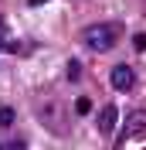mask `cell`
Here are the masks:
<instances>
[{"instance_id": "cell-9", "label": "cell", "mask_w": 146, "mask_h": 150, "mask_svg": "<svg viewBox=\"0 0 146 150\" xmlns=\"http://www.w3.org/2000/svg\"><path fill=\"white\" fill-rule=\"evenodd\" d=\"M133 45H136L139 51H143V48H146V34H136V38H133Z\"/></svg>"}, {"instance_id": "cell-5", "label": "cell", "mask_w": 146, "mask_h": 150, "mask_svg": "<svg viewBox=\"0 0 146 150\" xmlns=\"http://www.w3.org/2000/svg\"><path fill=\"white\" fill-rule=\"evenodd\" d=\"M0 150H27V140L24 137H10V140L0 143Z\"/></svg>"}, {"instance_id": "cell-4", "label": "cell", "mask_w": 146, "mask_h": 150, "mask_svg": "<svg viewBox=\"0 0 146 150\" xmlns=\"http://www.w3.org/2000/svg\"><path fill=\"white\" fill-rule=\"evenodd\" d=\"M116 120H119V109L112 103H105V109L99 112V133H112L116 130Z\"/></svg>"}, {"instance_id": "cell-3", "label": "cell", "mask_w": 146, "mask_h": 150, "mask_svg": "<svg viewBox=\"0 0 146 150\" xmlns=\"http://www.w3.org/2000/svg\"><path fill=\"white\" fill-rule=\"evenodd\" d=\"M126 137H133V140H143V137H146V109L129 112V120H126Z\"/></svg>"}, {"instance_id": "cell-1", "label": "cell", "mask_w": 146, "mask_h": 150, "mask_svg": "<svg viewBox=\"0 0 146 150\" xmlns=\"http://www.w3.org/2000/svg\"><path fill=\"white\" fill-rule=\"evenodd\" d=\"M119 38H122V24H116V21L88 24V28L82 31V41L92 48V51H109V48H116Z\"/></svg>"}, {"instance_id": "cell-2", "label": "cell", "mask_w": 146, "mask_h": 150, "mask_svg": "<svg viewBox=\"0 0 146 150\" xmlns=\"http://www.w3.org/2000/svg\"><path fill=\"white\" fill-rule=\"evenodd\" d=\"M109 82H112L116 92H129V89L136 85V72H133V65H116L112 75H109Z\"/></svg>"}, {"instance_id": "cell-10", "label": "cell", "mask_w": 146, "mask_h": 150, "mask_svg": "<svg viewBox=\"0 0 146 150\" xmlns=\"http://www.w3.org/2000/svg\"><path fill=\"white\" fill-rule=\"evenodd\" d=\"M27 4H31V7H41V4H48V0H27Z\"/></svg>"}, {"instance_id": "cell-8", "label": "cell", "mask_w": 146, "mask_h": 150, "mask_svg": "<svg viewBox=\"0 0 146 150\" xmlns=\"http://www.w3.org/2000/svg\"><path fill=\"white\" fill-rule=\"evenodd\" d=\"M14 123V109L10 106H0V126H10Z\"/></svg>"}, {"instance_id": "cell-6", "label": "cell", "mask_w": 146, "mask_h": 150, "mask_svg": "<svg viewBox=\"0 0 146 150\" xmlns=\"http://www.w3.org/2000/svg\"><path fill=\"white\" fill-rule=\"evenodd\" d=\"M75 112H78V116H88L92 112V99L88 96H78V99H75Z\"/></svg>"}, {"instance_id": "cell-7", "label": "cell", "mask_w": 146, "mask_h": 150, "mask_svg": "<svg viewBox=\"0 0 146 150\" xmlns=\"http://www.w3.org/2000/svg\"><path fill=\"white\" fill-rule=\"evenodd\" d=\"M65 72H68V82H78V79H82V65H78V58H72Z\"/></svg>"}]
</instances>
